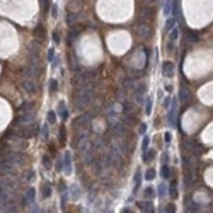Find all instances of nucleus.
Returning <instances> with one entry per match:
<instances>
[{"mask_svg": "<svg viewBox=\"0 0 213 213\" xmlns=\"http://www.w3.org/2000/svg\"><path fill=\"white\" fill-rule=\"evenodd\" d=\"M184 147L186 148H191L193 153H196V155H199L201 152H203V147L196 142V140H193V138H186L184 140Z\"/></svg>", "mask_w": 213, "mask_h": 213, "instance_id": "1", "label": "nucleus"}, {"mask_svg": "<svg viewBox=\"0 0 213 213\" xmlns=\"http://www.w3.org/2000/svg\"><path fill=\"white\" fill-rule=\"evenodd\" d=\"M135 31H137V34L140 36V38H148V36H150V33H152L150 26H148L147 22H140V24H137Z\"/></svg>", "mask_w": 213, "mask_h": 213, "instance_id": "2", "label": "nucleus"}, {"mask_svg": "<svg viewBox=\"0 0 213 213\" xmlns=\"http://www.w3.org/2000/svg\"><path fill=\"white\" fill-rule=\"evenodd\" d=\"M22 89L26 90V92H28V94H34L36 92V84H34V80H33V79H24V80H22Z\"/></svg>", "mask_w": 213, "mask_h": 213, "instance_id": "3", "label": "nucleus"}, {"mask_svg": "<svg viewBox=\"0 0 213 213\" xmlns=\"http://www.w3.org/2000/svg\"><path fill=\"white\" fill-rule=\"evenodd\" d=\"M152 14H153V10H152L150 7H143L142 10H140V14H138V21L140 22L148 21V19L152 17Z\"/></svg>", "mask_w": 213, "mask_h": 213, "instance_id": "4", "label": "nucleus"}, {"mask_svg": "<svg viewBox=\"0 0 213 213\" xmlns=\"http://www.w3.org/2000/svg\"><path fill=\"white\" fill-rule=\"evenodd\" d=\"M162 75L164 77H174V63L172 62H165L162 67Z\"/></svg>", "mask_w": 213, "mask_h": 213, "instance_id": "5", "label": "nucleus"}, {"mask_svg": "<svg viewBox=\"0 0 213 213\" xmlns=\"http://www.w3.org/2000/svg\"><path fill=\"white\" fill-rule=\"evenodd\" d=\"M176 111H177V103L174 101V104L169 108V121H171V124H176Z\"/></svg>", "mask_w": 213, "mask_h": 213, "instance_id": "6", "label": "nucleus"}, {"mask_svg": "<svg viewBox=\"0 0 213 213\" xmlns=\"http://www.w3.org/2000/svg\"><path fill=\"white\" fill-rule=\"evenodd\" d=\"M177 36H179V29H172L171 31V38H169V44H167V48L172 49L174 48V43H176V39H177Z\"/></svg>", "mask_w": 213, "mask_h": 213, "instance_id": "7", "label": "nucleus"}, {"mask_svg": "<svg viewBox=\"0 0 213 213\" xmlns=\"http://www.w3.org/2000/svg\"><path fill=\"white\" fill-rule=\"evenodd\" d=\"M177 22V17L174 15V17H171V19H167V22H165V33H171L172 29H174V24Z\"/></svg>", "mask_w": 213, "mask_h": 213, "instance_id": "8", "label": "nucleus"}, {"mask_svg": "<svg viewBox=\"0 0 213 213\" xmlns=\"http://www.w3.org/2000/svg\"><path fill=\"white\" fill-rule=\"evenodd\" d=\"M77 21H79V14H77V12H70V14H67V24H68V26H73Z\"/></svg>", "mask_w": 213, "mask_h": 213, "instance_id": "9", "label": "nucleus"}, {"mask_svg": "<svg viewBox=\"0 0 213 213\" xmlns=\"http://www.w3.org/2000/svg\"><path fill=\"white\" fill-rule=\"evenodd\" d=\"M65 172H67V174L72 172V157H70L68 152L65 153Z\"/></svg>", "mask_w": 213, "mask_h": 213, "instance_id": "10", "label": "nucleus"}, {"mask_svg": "<svg viewBox=\"0 0 213 213\" xmlns=\"http://www.w3.org/2000/svg\"><path fill=\"white\" fill-rule=\"evenodd\" d=\"M186 41H189V43H198V34H196L194 31H188V33H186Z\"/></svg>", "mask_w": 213, "mask_h": 213, "instance_id": "11", "label": "nucleus"}, {"mask_svg": "<svg viewBox=\"0 0 213 213\" xmlns=\"http://www.w3.org/2000/svg\"><path fill=\"white\" fill-rule=\"evenodd\" d=\"M79 34H80V31H79V29H72V31H70V33H68V43H70V44H72V43H75V39L79 38Z\"/></svg>", "mask_w": 213, "mask_h": 213, "instance_id": "12", "label": "nucleus"}, {"mask_svg": "<svg viewBox=\"0 0 213 213\" xmlns=\"http://www.w3.org/2000/svg\"><path fill=\"white\" fill-rule=\"evenodd\" d=\"M172 12V0H165V4H164V15L165 17H169Z\"/></svg>", "mask_w": 213, "mask_h": 213, "instance_id": "13", "label": "nucleus"}, {"mask_svg": "<svg viewBox=\"0 0 213 213\" xmlns=\"http://www.w3.org/2000/svg\"><path fill=\"white\" fill-rule=\"evenodd\" d=\"M58 113H60L62 119H67V118H68V113H67V109H65V103L58 104Z\"/></svg>", "mask_w": 213, "mask_h": 213, "instance_id": "14", "label": "nucleus"}, {"mask_svg": "<svg viewBox=\"0 0 213 213\" xmlns=\"http://www.w3.org/2000/svg\"><path fill=\"white\" fill-rule=\"evenodd\" d=\"M140 205V208L143 210V213H153V206H152V203H138Z\"/></svg>", "mask_w": 213, "mask_h": 213, "instance_id": "15", "label": "nucleus"}, {"mask_svg": "<svg viewBox=\"0 0 213 213\" xmlns=\"http://www.w3.org/2000/svg\"><path fill=\"white\" fill-rule=\"evenodd\" d=\"M160 174H162V177L164 179H169V176H171V167L167 164H162V171H160Z\"/></svg>", "mask_w": 213, "mask_h": 213, "instance_id": "16", "label": "nucleus"}, {"mask_svg": "<svg viewBox=\"0 0 213 213\" xmlns=\"http://www.w3.org/2000/svg\"><path fill=\"white\" fill-rule=\"evenodd\" d=\"M44 33H46V31H44V26H43V24H41V26H38V28L34 29V36H36V38H41V39H43V38H44Z\"/></svg>", "mask_w": 213, "mask_h": 213, "instance_id": "17", "label": "nucleus"}, {"mask_svg": "<svg viewBox=\"0 0 213 213\" xmlns=\"http://www.w3.org/2000/svg\"><path fill=\"white\" fill-rule=\"evenodd\" d=\"M153 157H155V152L147 148V150H145V153H143V160H145V162H148V160H152Z\"/></svg>", "mask_w": 213, "mask_h": 213, "instance_id": "18", "label": "nucleus"}, {"mask_svg": "<svg viewBox=\"0 0 213 213\" xmlns=\"http://www.w3.org/2000/svg\"><path fill=\"white\" fill-rule=\"evenodd\" d=\"M143 196H145V198H153V196H155L153 188H150V186H148V188H145V189H143Z\"/></svg>", "mask_w": 213, "mask_h": 213, "instance_id": "19", "label": "nucleus"}, {"mask_svg": "<svg viewBox=\"0 0 213 213\" xmlns=\"http://www.w3.org/2000/svg\"><path fill=\"white\" fill-rule=\"evenodd\" d=\"M186 213H198V205H196V203H188Z\"/></svg>", "mask_w": 213, "mask_h": 213, "instance_id": "20", "label": "nucleus"}, {"mask_svg": "<svg viewBox=\"0 0 213 213\" xmlns=\"http://www.w3.org/2000/svg\"><path fill=\"white\" fill-rule=\"evenodd\" d=\"M142 174H140V171H137V174H135V191H137L138 188H140V182H142Z\"/></svg>", "mask_w": 213, "mask_h": 213, "instance_id": "21", "label": "nucleus"}, {"mask_svg": "<svg viewBox=\"0 0 213 213\" xmlns=\"http://www.w3.org/2000/svg\"><path fill=\"white\" fill-rule=\"evenodd\" d=\"M150 113H152V99L148 97L145 101V114H150Z\"/></svg>", "mask_w": 213, "mask_h": 213, "instance_id": "22", "label": "nucleus"}, {"mask_svg": "<svg viewBox=\"0 0 213 213\" xmlns=\"http://www.w3.org/2000/svg\"><path fill=\"white\" fill-rule=\"evenodd\" d=\"M188 97H189V90L186 87H181V101H188Z\"/></svg>", "mask_w": 213, "mask_h": 213, "instance_id": "23", "label": "nucleus"}, {"mask_svg": "<svg viewBox=\"0 0 213 213\" xmlns=\"http://www.w3.org/2000/svg\"><path fill=\"white\" fill-rule=\"evenodd\" d=\"M153 177H155V171H153V169H148V171L145 172V177H143V179H147V181H152Z\"/></svg>", "mask_w": 213, "mask_h": 213, "instance_id": "24", "label": "nucleus"}, {"mask_svg": "<svg viewBox=\"0 0 213 213\" xmlns=\"http://www.w3.org/2000/svg\"><path fill=\"white\" fill-rule=\"evenodd\" d=\"M49 194H51V186L44 184V188H43V198H48Z\"/></svg>", "mask_w": 213, "mask_h": 213, "instance_id": "25", "label": "nucleus"}, {"mask_svg": "<svg viewBox=\"0 0 213 213\" xmlns=\"http://www.w3.org/2000/svg\"><path fill=\"white\" fill-rule=\"evenodd\" d=\"M34 189H28V196H26V199H28L29 203H33V201H34Z\"/></svg>", "mask_w": 213, "mask_h": 213, "instance_id": "26", "label": "nucleus"}, {"mask_svg": "<svg viewBox=\"0 0 213 213\" xmlns=\"http://www.w3.org/2000/svg\"><path fill=\"white\" fill-rule=\"evenodd\" d=\"M43 164H44V167H46V169H49V167H51V158H49V155H44V157H43Z\"/></svg>", "mask_w": 213, "mask_h": 213, "instance_id": "27", "label": "nucleus"}, {"mask_svg": "<svg viewBox=\"0 0 213 213\" xmlns=\"http://www.w3.org/2000/svg\"><path fill=\"white\" fill-rule=\"evenodd\" d=\"M39 2H41L43 12H48V9H49V0H39Z\"/></svg>", "mask_w": 213, "mask_h": 213, "instance_id": "28", "label": "nucleus"}, {"mask_svg": "<svg viewBox=\"0 0 213 213\" xmlns=\"http://www.w3.org/2000/svg\"><path fill=\"white\" fill-rule=\"evenodd\" d=\"M56 89H58V82H56L55 79H53V80H49V90H51V92H55Z\"/></svg>", "mask_w": 213, "mask_h": 213, "instance_id": "29", "label": "nucleus"}, {"mask_svg": "<svg viewBox=\"0 0 213 213\" xmlns=\"http://www.w3.org/2000/svg\"><path fill=\"white\" fill-rule=\"evenodd\" d=\"M55 121H56L55 111H49V113H48V123H55Z\"/></svg>", "mask_w": 213, "mask_h": 213, "instance_id": "30", "label": "nucleus"}, {"mask_svg": "<svg viewBox=\"0 0 213 213\" xmlns=\"http://www.w3.org/2000/svg\"><path fill=\"white\" fill-rule=\"evenodd\" d=\"M70 189H72V198L77 199V198H79V188H77V186H72Z\"/></svg>", "mask_w": 213, "mask_h": 213, "instance_id": "31", "label": "nucleus"}, {"mask_svg": "<svg viewBox=\"0 0 213 213\" xmlns=\"http://www.w3.org/2000/svg\"><path fill=\"white\" fill-rule=\"evenodd\" d=\"M49 10H51V15H53V17L58 15V7H56L55 4H53V5H49Z\"/></svg>", "mask_w": 213, "mask_h": 213, "instance_id": "32", "label": "nucleus"}, {"mask_svg": "<svg viewBox=\"0 0 213 213\" xmlns=\"http://www.w3.org/2000/svg\"><path fill=\"white\" fill-rule=\"evenodd\" d=\"M165 191H167V188H165L164 184H160V186H158V196H164Z\"/></svg>", "mask_w": 213, "mask_h": 213, "instance_id": "33", "label": "nucleus"}, {"mask_svg": "<svg viewBox=\"0 0 213 213\" xmlns=\"http://www.w3.org/2000/svg\"><path fill=\"white\" fill-rule=\"evenodd\" d=\"M165 213H176V206H174V205H167Z\"/></svg>", "mask_w": 213, "mask_h": 213, "instance_id": "34", "label": "nucleus"}, {"mask_svg": "<svg viewBox=\"0 0 213 213\" xmlns=\"http://www.w3.org/2000/svg\"><path fill=\"white\" fill-rule=\"evenodd\" d=\"M142 147H143V152L148 148V137H145V138H143V143H142Z\"/></svg>", "mask_w": 213, "mask_h": 213, "instance_id": "35", "label": "nucleus"}, {"mask_svg": "<svg viewBox=\"0 0 213 213\" xmlns=\"http://www.w3.org/2000/svg\"><path fill=\"white\" fill-rule=\"evenodd\" d=\"M43 138H44V140L48 138V126H46V124L43 126Z\"/></svg>", "mask_w": 213, "mask_h": 213, "instance_id": "36", "label": "nucleus"}, {"mask_svg": "<svg viewBox=\"0 0 213 213\" xmlns=\"http://www.w3.org/2000/svg\"><path fill=\"white\" fill-rule=\"evenodd\" d=\"M53 41H55V44L60 43V34H58V33H53Z\"/></svg>", "mask_w": 213, "mask_h": 213, "instance_id": "37", "label": "nucleus"}, {"mask_svg": "<svg viewBox=\"0 0 213 213\" xmlns=\"http://www.w3.org/2000/svg\"><path fill=\"white\" fill-rule=\"evenodd\" d=\"M53 56H55V49H49L48 51V60L49 62H53Z\"/></svg>", "mask_w": 213, "mask_h": 213, "instance_id": "38", "label": "nucleus"}, {"mask_svg": "<svg viewBox=\"0 0 213 213\" xmlns=\"http://www.w3.org/2000/svg\"><path fill=\"white\" fill-rule=\"evenodd\" d=\"M26 179H28V181H31V179H34V172L31 171V172L28 174V176H26Z\"/></svg>", "mask_w": 213, "mask_h": 213, "instance_id": "39", "label": "nucleus"}, {"mask_svg": "<svg viewBox=\"0 0 213 213\" xmlns=\"http://www.w3.org/2000/svg\"><path fill=\"white\" fill-rule=\"evenodd\" d=\"M153 2H155V0H143L145 5H150V4H153Z\"/></svg>", "mask_w": 213, "mask_h": 213, "instance_id": "40", "label": "nucleus"}, {"mask_svg": "<svg viewBox=\"0 0 213 213\" xmlns=\"http://www.w3.org/2000/svg\"><path fill=\"white\" fill-rule=\"evenodd\" d=\"M145 128H147L145 124H140V130H138V131H140V133H143V131H145Z\"/></svg>", "mask_w": 213, "mask_h": 213, "instance_id": "41", "label": "nucleus"}, {"mask_svg": "<svg viewBox=\"0 0 213 213\" xmlns=\"http://www.w3.org/2000/svg\"><path fill=\"white\" fill-rule=\"evenodd\" d=\"M165 142H171V133H165Z\"/></svg>", "mask_w": 213, "mask_h": 213, "instance_id": "42", "label": "nucleus"}, {"mask_svg": "<svg viewBox=\"0 0 213 213\" xmlns=\"http://www.w3.org/2000/svg\"><path fill=\"white\" fill-rule=\"evenodd\" d=\"M169 104H171V99H165V103H164V106H165V108H169Z\"/></svg>", "mask_w": 213, "mask_h": 213, "instance_id": "43", "label": "nucleus"}, {"mask_svg": "<svg viewBox=\"0 0 213 213\" xmlns=\"http://www.w3.org/2000/svg\"><path fill=\"white\" fill-rule=\"evenodd\" d=\"M121 213H131V210H128V208H124V210H123Z\"/></svg>", "mask_w": 213, "mask_h": 213, "instance_id": "44", "label": "nucleus"}]
</instances>
